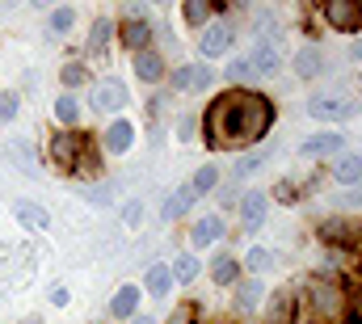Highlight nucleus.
<instances>
[{
    "mask_svg": "<svg viewBox=\"0 0 362 324\" xmlns=\"http://www.w3.org/2000/svg\"><path fill=\"white\" fill-rule=\"evenodd\" d=\"M206 139L211 148H249L266 139L274 127V101L253 88H228L206 105Z\"/></svg>",
    "mask_w": 362,
    "mask_h": 324,
    "instance_id": "nucleus-1",
    "label": "nucleus"
},
{
    "mask_svg": "<svg viewBox=\"0 0 362 324\" xmlns=\"http://www.w3.org/2000/svg\"><path fill=\"white\" fill-rule=\"evenodd\" d=\"M362 110L358 97H350V93H316L312 101H308V114L312 118H325V122H341V118H354Z\"/></svg>",
    "mask_w": 362,
    "mask_h": 324,
    "instance_id": "nucleus-2",
    "label": "nucleus"
},
{
    "mask_svg": "<svg viewBox=\"0 0 362 324\" xmlns=\"http://www.w3.org/2000/svg\"><path fill=\"white\" fill-rule=\"evenodd\" d=\"M245 64L253 68V76H270L274 68L282 64V38L266 30V34H257L253 38V47H249V55H245Z\"/></svg>",
    "mask_w": 362,
    "mask_h": 324,
    "instance_id": "nucleus-3",
    "label": "nucleus"
},
{
    "mask_svg": "<svg viewBox=\"0 0 362 324\" xmlns=\"http://www.w3.org/2000/svg\"><path fill=\"white\" fill-rule=\"evenodd\" d=\"M308 299H312V312L325 316V320H337V316H341V303H346L341 287L329 282V278H312V282H308Z\"/></svg>",
    "mask_w": 362,
    "mask_h": 324,
    "instance_id": "nucleus-4",
    "label": "nucleus"
},
{
    "mask_svg": "<svg viewBox=\"0 0 362 324\" xmlns=\"http://www.w3.org/2000/svg\"><path fill=\"white\" fill-rule=\"evenodd\" d=\"M47 156L55 161V168H81V156H85V139L76 135V131H64V135H55L51 139V148H47Z\"/></svg>",
    "mask_w": 362,
    "mask_h": 324,
    "instance_id": "nucleus-5",
    "label": "nucleus"
},
{
    "mask_svg": "<svg viewBox=\"0 0 362 324\" xmlns=\"http://www.w3.org/2000/svg\"><path fill=\"white\" fill-rule=\"evenodd\" d=\"M320 13H325V21H329L337 34H354V30L362 25V8L354 4V0H329Z\"/></svg>",
    "mask_w": 362,
    "mask_h": 324,
    "instance_id": "nucleus-6",
    "label": "nucleus"
},
{
    "mask_svg": "<svg viewBox=\"0 0 362 324\" xmlns=\"http://www.w3.org/2000/svg\"><path fill=\"white\" fill-rule=\"evenodd\" d=\"M127 105V84L122 81H97L93 84V110L97 114H118Z\"/></svg>",
    "mask_w": 362,
    "mask_h": 324,
    "instance_id": "nucleus-7",
    "label": "nucleus"
},
{
    "mask_svg": "<svg viewBox=\"0 0 362 324\" xmlns=\"http://www.w3.org/2000/svg\"><path fill=\"white\" fill-rule=\"evenodd\" d=\"M266 207H270V198H266L262 190H249V194L240 198V228H245V232H257V228L266 224Z\"/></svg>",
    "mask_w": 362,
    "mask_h": 324,
    "instance_id": "nucleus-8",
    "label": "nucleus"
},
{
    "mask_svg": "<svg viewBox=\"0 0 362 324\" xmlns=\"http://www.w3.org/2000/svg\"><path fill=\"white\" fill-rule=\"evenodd\" d=\"M211 68H198V64H181L177 72H173V88L177 93H202V88H211Z\"/></svg>",
    "mask_w": 362,
    "mask_h": 324,
    "instance_id": "nucleus-9",
    "label": "nucleus"
},
{
    "mask_svg": "<svg viewBox=\"0 0 362 324\" xmlns=\"http://www.w3.org/2000/svg\"><path fill=\"white\" fill-rule=\"evenodd\" d=\"M228 47H232V30H228V25H206V30H202V38H198V51H202L206 59L223 55Z\"/></svg>",
    "mask_w": 362,
    "mask_h": 324,
    "instance_id": "nucleus-10",
    "label": "nucleus"
},
{
    "mask_svg": "<svg viewBox=\"0 0 362 324\" xmlns=\"http://www.w3.org/2000/svg\"><path fill=\"white\" fill-rule=\"evenodd\" d=\"M320 236H325V241H333V244H354V241H358V224L337 215V219H325V224H320Z\"/></svg>",
    "mask_w": 362,
    "mask_h": 324,
    "instance_id": "nucleus-11",
    "label": "nucleus"
},
{
    "mask_svg": "<svg viewBox=\"0 0 362 324\" xmlns=\"http://www.w3.org/2000/svg\"><path fill=\"white\" fill-rule=\"evenodd\" d=\"M13 211H17V224L30 228V232H47V228H51V215H47L38 202H17Z\"/></svg>",
    "mask_w": 362,
    "mask_h": 324,
    "instance_id": "nucleus-12",
    "label": "nucleus"
},
{
    "mask_svg": "<svg viewBox=\"0 0 362 324\" xmlns=\"http://www.w3.org/2000/svg\"><path fill=\"white\" fill-rule=\"evenodd\" d=\"M135 76L144 84H156L165 76V59H160L156 51H139V55H135Z\"/></svg>",
    "mask_w": 362,
    "mask_h": 324,
    "instance_id": "nucleus-13",
    "label": "nucleus"
},
{
    "mask_svg": "<svg viewBox=\"0 0 362 324\" xmlns=\"http://www.w3.org/2000/svg\"><path fill=\"white\" fill-rule=\"evenodd\" d=\"M219 236H223V219H219V215H206V219H198V224H194V232H189V241L198 244V248L215 244Z\"/></svg>",
    "mask_w": 362,
    "mask_h": 324,
    "instance_id": "nucleus-14",
    "label": "nucleus"
},
{
    "mask_svg": "<svg viewBox=\"0 0 362 324\" xmlns=\"http://www.w3.org/2000/svg\"><path fill=\"white\" fill-rule=\"evenodd\" d=\"M122 42L135 51H152V25L148 21H127L122 25Z\"/></svg>",
    "mask_w": 362,
    "mask_h": 324,
    "instance_id": "nucleus-15",
    "label": "nucleus"
},
{
    "mask_svg": "<svg viewBox=\"0 0 362 324\" xmlns=\"http://www.w3.org/2000/svg\"><path fill=\"white\" fill-rule=\"evenodd\" d=\"M295 72H299L303 81H312V76H320V72H325V55H320L316 47H303V51L295 55Z\"/></svg>",
    "mask_w": 362,
    "mask_h": 324,
    "instance_id": "nucleus-16",
    "label": "nucleus"
},
{
    "mask_svg": "<svg viewBox=\"0 0 362 324\" xmlns=\"http://www.w3.org/2000/svg\"><path fill=\"white\" fill-rule=\"evenodd\" d=\"M131 139H135V127H131V122H122V118L105 131V148H110L114 156H122V152L131 148Z\"/></svg>",
    "mask_w": 362,
    "mask_h": 324,
    "instance_id": "nucleus-17",
    "label": "nucleus"
},
{
    "mask_svg": "<svg viewBox=\"0 0 362 324\" xmlns=\"http://www.w3.org/2000/svg\"><path fill=\"white\" fill-rule=\"evenodd\" d=\"M333 177H337L341 185H358V181H362V156H358V152L341 156V161L333 164Z\"/></svg>",
    "mask_w": 362,
    "mask_h": 324,
    "instance_id": "nucleus-18",
    "label": "nucleus"
},
{
    "mask_svg": "<svg viewBox=\"0 0 362 324\" xmlns=\"http://www.w3.org/2000/svg\"><path fill=\"white\" fill-rule=\"evenodd\" d=\"M135 308H139V291L135 287H122L114 295V303H110V316L114 320H127V316H135Z\"/></svg>",
    "mask_w": 362,
    "mask_h": 324,
    "instance_id": "nucleus-19",
    "label": "nucleus"
},
{
    "mask_svg": "<svg viewBox=\"0 0 362 324\" xmlns=\"http://www.w3.org/2000/svg\"><path fill=\"white\" fill-rule=\"evenodd\" d=\"M341 144H346V139L333 135V131H329V135H312V139L303 144V156H329V152H341Z\"/></svg>",
    "mask_w": 362,
    "mask_h": 324,
    "instance_id": "nucleus-20",
    "label": "nucleus"
},
{
    "mask_svg": "<svg viewBox=\"0 0 362 324\" xmlns=\"http://www.w3.org/2000/svg\"><path fill=\"white\" fill-rule=\"evenodd\" d=\"M169 287H173V274H169V265H160V261H152L148 265V295H169Z\"/></svg>",
    "mask_w": 362,
    "mask_h": 324,
    "instance_id": "nucleus-21",
    "label": "nucleus"
},
{
    "mask_svg": "<svg viewBox=\"0 0 362 324\" xmlns=\"http://www.w3.org/2000/svg\"><path fill=\"white\" fill-rule=\"evenodd\" d=\"M262 295H266V287H262L257 278H249V282H240V291H236V303H240L245 312H257V308H262Z\"/></svg>",
    "mask_w": 362,
    "mask_h": 324,
    "instance_id": "nucleus-22",
    "label": "nucleus"
},
{
    "mask_svg": "<svg viewBox=\"0 0 362 324\" xmlns=\"http://www.w3.org/2000/svg\"><path fill=\"white\" fill-rule=\"evenodd\" d=\"M194 198H198V194H194L189 185L173 190V194H169V202H165V219H177V215H185V211L194 207Z\"/></svg>",
    "mask_w": 362,
    "mask_h": 324,
    "instance_id": "nucleus-23",
    "label": "nucleus"
},
{
    "mask_svg": "<svg viewBox=\"0 0 362 324\" xmlns=\"http://www.w3.org/2000/svg\"><path fill=\"white\" fill-rule=\"evenodd\" d=\"M236 270H240V265H236L232 257H215V265H211V278H215L219 287H232V282H236Z\"/></svg>",
    "mask_w": 362,
    "mask_h": 324,
    "instance_id": "nucleus-24",
    "label": "nucleus"
},
{
    "mask_svg": "<svg viewBox=\"0 0 362 324\" xmlns=\"http://www.w3.org/2000/svg\"><path fill=\"white\" fill-rule=\"evenodd\" d=\"M55 118H59V122H81V101H76L72 93H64V97L55 101Z\"/></svg>",
    "mask_w": 362,
    "mask_h": 324,
    "instance_id": "nucleus-25",
    "label": "nucleus"
},
{
    "mask_svg": "<svg viewBox=\"0 0 362 324\" xmlns=\"http://www.w3.org/2000/svg\"><path fill=\"white\" fill-rule=\"evenodd\" d=\"M169 274H173V278H177V282H194V278H198V261H194V257H189V253H181L177 261H173V265H169Z\"/></svg>",
    "mask_w": 362,
    "mask_h": 324,
    "instance_id": "nucleus-26",
    "label": "nucleus"
},
{
    "mask_svg": "<svg viewBox=\"0 0 362 324\" xmlns=\"http://www.w3.org/2000/svg\"><path fill=\"white\" fill-rule=\"evenodd\" d=\"M211 13H215V4H206V0H189V4L181 8V17H185L189 25H202V21H206Z\"/></svg>",
    "mask_w": 362,
    "mask_h": 324,
    "instance_id": "nucleus-27",
    "label": "nucleus"
},
{
    "mask_svg": "<svg viewBox=\"0 0 362 324\" xmlns=\"http://www.w3.org/2000/svg\"><path fill=\"white\" fill-rule=\"evenodd\" d=\"M266 161H270V148H257L253 156H245V161L236 164V181H240V177H249V173H257Z\"/></svg>",
    "mask_w": 362,
    "mask_h": 324,
    "instance_id": "nucleus-28",
    "label": "nucleus"
},
{
    "mask_svg": "<svg viewBox=\"0 0 362 324\" xmlns=\"http://www.w3.org/2000/svg\"><path fill=\"white\" fill-rule=\"evenodd\" d=\"M72 25H76V13L72 8H55L51 13V34H68Z\"/></svg>",
    "mask_w": 362,
    "mask_h": 324,
    "instance_id": "nucleus-29",
    "label": "nucleus"
},
{
    "mask_svg": "<svg viewBox=\"0 0 362 324\" xmlns=\"http://www.w3.org/2000/svg\"><path fill=\"white\" fill-rule=\"evenodd\" d=\"M215 185H219V173H215V168H198V177L189 181L194 194H206V190H215Z\"/></svg>",
    "mask_w": 362,
    "mask_h": 324,
    "instance_id": "nucleus-30",
    "label": "nucleus"
},
{
    "mask_svg": "<svg viewBox=\"0 0 362 324\" xmlns=\"http://www.w3.org/2000/svg\"><path fill=\"white\" fill-rule=\"evenodd\" d=\"M291 320V303L282 299V295H274V303H270V316H266V324H286Z\"/></svg>",
    "mask_w": 362,
    "mask_h": 324,
    "instance_id": "nucleus-31",
    "label": "nucleus"
},
{
    "mask_svg": "<svg viewBox=\"0 0 362 324\" xmlns=\"http://www.w3.org/2000/svg\"><path fill=\"white\" fill-rule=\"evenodd\" d=\"M8 156H17V161L25 164V173H30V177H38V164H34V156H30V148H25V144H13V148H8Z\"/></svg>",
    "mask_w": 362,
    "mask_h": 324,
    "instance_id": "nucleus-32",
    "label": "nucleus"
},
{
    "mask_svg": "<svg viewBox=\"0 0 362 324\" xmlns=\"http://www.w3.org/2000/svg\"><path fill=\"white\" fill-rule=\"evenodd\" d=\"M270 265H274L270 248H249V270H270Z\"/></svg>",
    "mask_w": 362,
    "mask_h": 324,
    "instance_id": "nucleus-33",
    "label": "nucleus"
},
{
    "mask_svg": "<svg viewBox=\"0 0 362 324\" xmlns=\"http://www.w3.org/2000/svg\"><path fill=\"white\" fill-rule=\"evenodd\" d=\"M105 38H110V21H97V25H93V38H89V51H93V55L105 47Z\"/></svg>",
    "mask_w": 362,
    "mask_h": 324,
    "instance_id": "nucleus-34",
    "label": "nucleus"
},
{
    "mask_svg": "<svg viewBox=\"0 0 362 324\" xmlns=\"http://www.w3.org/2000/svg\"><path fill=\"white\" fill-rule=\"evenodd\" d=\"M85 76H89V72H85L81 64H64V84H68V88H76V84H85Z\"/></svg>",
    "mask_w": 362,
    "mask_h": 324,
    "instance_id": "nucleus-35",
    "label": "nucleus"
},
{
    "mask_svg": "<svg viewBox=\"0 0 362 324\" xmlns=\"http://www.w3.org/2000/svg\"><path fill=\"white\" fill-rule=\"evenodd\" d=\"M228 72H232L236 81H257V76H253V68H249L245 59H232V68H228Z\"/></svg>",
    "mask_w": 362,
    "mask_h": 324,
    "instance_id": "nucleus-36",
    "label": "nucleus"
},
{
    "mask_svg": "<svg viewBox=\"0 0 362 324\" xmlns=\"http://www.w3.org/2000/svg\"><path fill=\"white\" fill-rule=\"evenodd\" d=\"M13 114H17V93H4V97H0V118L8 122Z\"/></svg>",
    "mask_w": 362,
    "mask_h": 324,
    "instance_id": "nucleus-37",
    "label": "nucleus"
},
{
    "mask_svg": "<svg viewBox=\"0 0 362 324\" xmlns=\"http://www.w3.org/2000/svg\"><path fill=\"white\" fill-rule=\"evenodd\" d=\"M346 324H362V295L350 303V316H346Z\"/></svg>",
    "mask_w": 362,
    "mask_h": 324,
    "instance_id": "nucleus-38",
    "label": "nucleus"
},
{
    "mask_svg": "<svg viewBox=\"0 0 362 324\" xmlns=\"http://www.w3.org/2000/svg\"><path fill=\"white\" fill-rule=\"evenodd\" d=\"M51 303H55V308H68V291H64V287H55V291H51Z\"/></svg>",
    "mask_w": 362,
    "mask_h": 324,
    "instance_id": "nucleus-39",
    "label": "nucleus"
},
{
    "mask_svg": "<svg viewBox=\"0 0 362 324\" xmlns=\"http://www.w3.org/2000/svg\"><path fill=\"white\" fill-rule=\"evenodd\" d=\"M181 139H194V118H181Z\"/></svg>",
    "mask_w": 362,
    "mask_h": 324,
    "instance_id": "nucleus-40",
    "label": "nucleus"
},
{
    "mask_svg": "<svg viewBox=\"0 0 362 324\" xmlns=\"http://www.w3.org/2000/svg\"><path fill=\"white\" fill-rule=\"evenodd\" d=\"M169 324H189V308H181V312H173V316H169Z\"/></svg>",
    "mask_w": 362,
    "mask_h": 324,
    "instance_id": "nucleus-41",
    "label": "nucleus"
},
{
    "mask_svg": "<svg viewBox=\"0 0 362 324\" xmlns=\"http://www.w3.org/2000/svg\"><path fill=\"white\" fill-rule=\"evenodd\" d=\"M354 59H362V42H358V47H354Z\"/></svg>",
    "mask_w": 362,
    "mask_h": 324,
    "instance_id": "nucleus-42",
    "label": "nucleus"
},
{
    "mask_svg": "<svg viewBox=\"0 0 362 324\" xmlns=\"http://www.w3.org/2000/svg\"><path fill=\"white\" fill-rule=\"evenodd\" d=\"M135 324H152V320H148V316H139V320H135Z\"/></svg>",
    "mask_w": 362,
    "mask_h": 324,
    "instance_id": "nucleus-43",
    "label": "nucleus"
},
{
    "mask_svg": "<svg viewBox=\"0 0 362 324\" xmlns=\"http://www.w3.org/2000/svg\"><path fill=\"white\" fill-rule=\"evenodd\" d=\"M21 324H42V320H21Z\"/></svg>",
    "mask_w": 362,
    "mask_h": 324,
    "instance_id": "nucleus-44",
    "label": "nucleus"
}]
</instances>
